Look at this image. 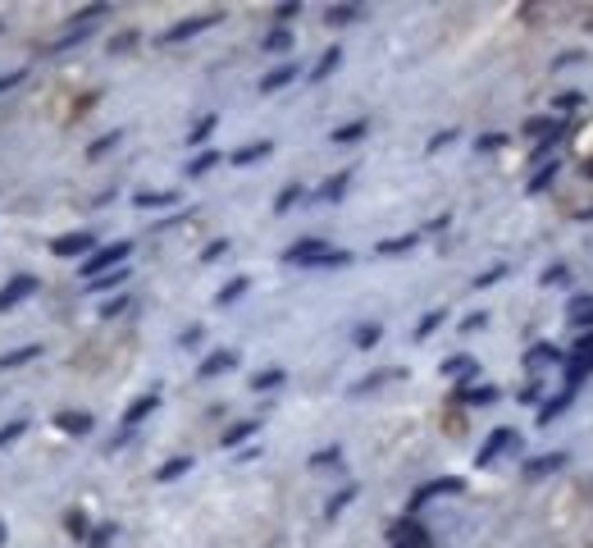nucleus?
<instances>
[{"label": "nucleus", "instance_id": "nucleus-1", "mask_svg": "<svg viewBox=\"0 0 593 548\" xmlns=\"http://www.w3.org/2000/svg\"><path fill=\"white\" fill-rule=\"evenodd\" d=\"M589 370H593V329L575 343V352H570V379H580V375H589Z\"/></svg>", "mask_w": 593, "mask_h": 548}, {"label": "nucleus", "instance_id": "nucleus-2", "mask_svg": "<svg viewBox=\"0 0 593 548\" xmlns=\"http://www.w3.org/2000/svg\"><path fill=\"white\" fill-rule=\"evenodd\" d=\"M288 261H343V256L329 252L324 243H297L293 252H288Z\"/></svg>", "mask_w": 593, "mask_h": 548}, {"label": "nucleus", "instance_id": "nucleus-3", "mask_svg": "<svg viewBox=\"0 0 593 548\" xmlns=\"http://www.w3.org/2000/svg\"><path fill=\"white\" fill-rule=\"evenodd\" d=\"M511 444H516V434H511V430H498V434H493V444H489V448H484V453H479V461H493L498 453H507Z\"/></svg>", "mask_w": 593, "mask_h": 548}, {"label": "nucleus", "instance_id": "nucleus-4", "mask_svg": "<svg viewBox=\"0 0 593 548\" xmlns=\"http://www.w3.org/2000/svg\"><path fill=\"white\" fill-rule=\"evenodd\" d=\"M123 256H128V243H119V247H110V252H101L96 261H87V274H96L101 265H114V261H123Z\"/></svg>", "mask_w": 593, "mask_h": 548}, {"label": "nucleus", "instance_id": "nucleus-5", "mask_svg": "<svg viewBox=\"0 0 593 548\" xmlns=\"http://www.w3.org/2000/svg\"><path fill=\"white\" fill-rule=\"evenodd\" d=\"M570 320H593V297H580V302H570Z\"/></svg>", "mask_w": 593, "mask_h": 548}, {"label": "nucleus", "instance_id": "nucleus-6", "mask_svg": "<svg viewBox=\"0 0 593 548\" xmlns=\"http://www.w3.org/2000/svg\"><path fill=\"white\" fill-rule=\"evenodd\" d=\"M561 461H566L561 453H552V457H543V461H530V475H543V470H557Z\"/></svg>", "mask_w": 593, "mask_h": 548}, {"label": "nucleus", "instance_id": "nucleus-7", "mask_svg": "<svg viewBox=\"0 0 593 548\" xmlns=\"http://www.w3.org/2000/svg\"><path fill=\"white\" fill-rule=\"evenodd\" d=\"M27 288H32V279H18V284H9V288H5V297H0V306H9L14 297H23Z\"/></svg>", "mask_w": 593, "mask_h": 548}, {"label": "nucleus", "instance_id": "nucleus-8", "mask_svg": "<svg viewBox=\"0 0 593 548\" xmlns=\"http://www.w3.org/2000/svg\"><path fill=\"white\" fill-rule=\"evenodd\" d=\"M82 247H92V238H64V243H55V252H82Z\"/></svg>", "mask_w": 593, "mask_h": 548}, {"label": "nucleus", "instance_id": "nucleus-9", "mask_svg": "<svg viewBox=\"0 0 593 548\" xmlns=\"http://www.w3.org/2000/svg\"><path fill=\"white\" fill-rule=\"evenodd\" d=\"M224 365H228V352H215V357L206 361V375H215V370H224Z\"/></svg>", "mask_w": 593, "mask_h": 548}, {"label": "nucleus", "instance_id": "nucleus-10", "mask_svg": "<svg viewBox=\"0 0 593 548\" xmlns=\"http://www.w3.org/2000/svg\"><path fill=\"white\" fill-rule=\"evenodd\" d=\"M0 540H5V525H0Z\"/></svg>", "mask_w": 593, "mask_h": 548}]
</instances>
